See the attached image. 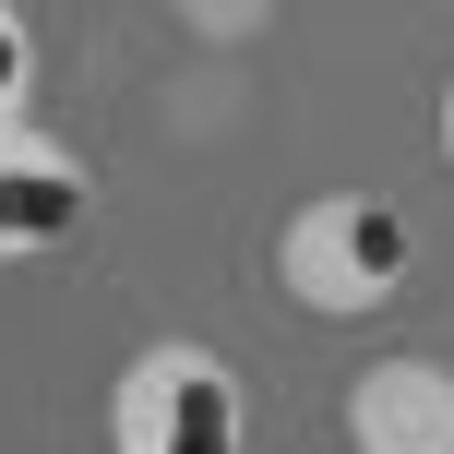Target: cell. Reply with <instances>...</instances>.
I'll use <instances>...</instances> for the list:
<instances>
[{
	"instance_id": "1",
	"label": "cell",
	"mask_w": 454,
	"mask_h": 454,
	"mask_svg": "<svg viewBox=\"0 0 454 454\" xmlns=\"http://www.w3.org/2000/svg\"><path fill=\"white\" fill-rule=\"evenodd\" d=\"M407 275H419V227L383 192H311L275 227V287L299 311H323V323H371Z\"/></svg>"
},
{
	"instance_id": "3",
	"label": "cell",
	"mask_w": 454,
	"mask_h": 454,
	"mask_svg": "<svg viewBox=\"0 0 454 454\" xmlns=\"http://www.w3.org/2000/svg\"><path fill=\"white\" fill-rule=\"evenodd\" d=\"M84 215H96V168L72 156L60 132L12 120V132H0V263H36V251H60Z\"/></svg>"
},
{
	"instance_id": "4",
	"label": "cell",
	"mask_w": 454,
	"mask_h": 454,
	"mask_svg": "<svg viewBox=\"0 0 454 454\" xmlns=\"http://www.w3.org/2000/svg\"><path fill=\"white\" fill-rule=\"evenodd\" d=\"M347 442L359 454H454V359L383 347V359L347 383Z\"/></svg>"
},
{
	"instance_id": "6",
	"label": "cell",
	"mask_w": 454,
	"mask_h": 454,
	"mask_svg": "<svg viewBox=\"0 0 454 454\" xmlns=\"http://www.w3.org/2000/svg\"><path fill=\"white\" fill-rule=\"evenodd\" d=\"M431 132H442V168H454V84H442V120H431Z\"/></svg>"
},
{
	"instance_id": "2",
	"label": "cell",
	"mask_w": 454,
	"mask_h": 454,
	"mask_svg": "<svg viewBox=\"0 0 454 454\" xmlns=\"http://www.w3.org/2000/svg\"><path fill=\"white\" fill-rule=\"evenodd\" d=\"M108 442L120 454H251V395H239V371L215 347L156 335L108 383Z\"/></svg>"
},
{
	"instance_id": "5",
	"label": "cell",
	"mask_w": 454,
	"mask_h": 454,
	"mask_svg": "<svg viewBox=\"0 0 454 454\" xmlns=\"http://www.w3.org/2000/svg\"><path fill=\"white\" fill-rule=\"evenodd\" d=\"M24 96H36V24H24L12 0H0V132L24 120Z\"/></svg>"
}]
</instances>
